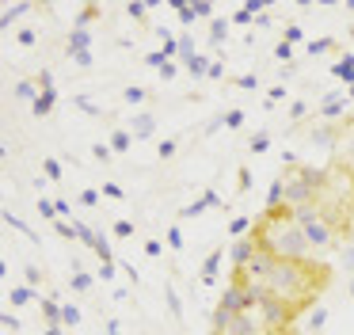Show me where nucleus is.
<instances>
[{"label": "nucleus", "instance_id": "obj_1", "mask_svg": "<svg viewBox=\"0 0 354 335\" xmlns=\"http://www.w3.org/2000/svg\"><path fill=\"white\" fill-rule=\"evenodd\" d=\"M252 240L259 244L263 251H270L274 259H286V263H313V248H308L301 225L293 221L290 210L282 206H267L263 221L252 228Z\"/></svg>", "mask_w": 354, "mask_h": 335}, {"label": "nucleus", "instance_id": "obj_2", "mask_svg": "<svg viewBox=\"0 0 354 335\" xmlns=\"http://www.w3.org/2000/svg\"><path fill=\"white\" fill-rule=\"evenodd\" d=\"M324 282H328V266L324 263H286V259H278L267 278V297H278L293 312H301L316 301Z\"/></svg>", "mask_w": 354, "mask_h": 335}, {"label": "nucleus", "instance_id": "obj_3", "mask_svg": "<svg viewBox=\"0 0 354 335\" xmlns=\"http://www.w3.org/2000/svg\"><path fill=\"white\" fill-rule=\"evenodd\" d=\"M324 190V172L316 168H305V164H286V172L278 175L274 190H270V206H282V210H297V206H308L316 202Z\"/></svg>", "mask_w": 354, "mask_h": 335}, {"label": "nucleus", "instance_id": "obj_4", "mask_svg": "<svg viewBox=\"0 0 354 335\" xmlns=\"http://www.w3.org/2000/svg\"><path fill=\"white\" fill-rule=\"evenodd\" d=\"M290 213H293V221L301 225V233H305V240H308V248H313V255H320V251H331V248H335L339 228H335V221H331L316 202L297 206V210H290Z\"/></svg>", "mask_w": 354, "mask_h": 335}, {"label": "nucleus", "instance_id": "obj_5", "mask_svg": "<svg viewBox=\"0 0 354 335\" xmlns=\"http://www.w3.org/2000/svg\"><path fill=\"white\" fill-rule=\"evenodd\" d=\"M255 316H259V324L267 327V332H286L290 327V320L297 316V312L290 309V305H282L278 297H259V305H255Z\"/></svg>", "mask_w": 354, "mask_h": 335}, {"label": "nucleus", "instance_id": "obj_6", "mask_svg": "<svg viewBox=\"0 0 354 335\" xmlns=\"http://www.w3.org/2000/svg\"><path fill=\"white\" fill-rule=\"evenodd\" d=\"M259 297L263 293H255L252 286H244L240 278H232L229 286H225V293H221V309L232 312V316H236V312H252L255 305H259Z\"/></svg>", "mask_w": 354, "mask_h": 335}, {"label": "nucleus", "instance_id": "obj_7", "mask_svg": "<svg viewBox=\"0 0 354 335\" xmlns=\"http://www.w3.org/2000/svg\"><path fill=\"white\" fill-rule=\"evenodd\" d=\"M255 248H259V244H255L252 236H244V240H236V244H232V263H236V266H244L248 259L255 255Z\"/></svg>", "mask_w": 354, "mask_h": 335}, {"label": "nucleus", "instance_id": "obj_8", "mask_svg": "<svg viewBox=\"0 0 354 335\" xmlns=\"http://www.w3.org/2000/svg\"><path fill=\"white\" fill-rule=\"evenodd\" d=\"M324 320H328V309L324 305H316L313 312H308V324H305V332H313V335H320V327H324Z\"/></svg>", "mask_w": 354, "mask_h": 335}, {"label": "nucleus", "instance_id": "obj_9", "mask_svg": "<svg viewBox=\"0 0 354 335\" xmlns=\"http://www.w3.org/2000/svg\"><path fill=\"white\" fill-rule=\"evenodd\" d=\"M339 164H343L346 172H354V134H351L346 145H339Z\"/></svg>", "mask_w": 354, "mask_h": 335}, {"label": "nucleus", "instance_id": "obj_10", "mask_svg": "<svg viewBox=\"0 0 354 335\" xmlns=\"http://www.w3.org/2000/svg\"><path fill=\"white\" fill-rule=\"evenodd\" d=\"M42 312H46V320H50V327H57V320H65V309H57L54 301H42Z\"/></svg>", "mask_w": 354, "mask_h": 335}, {"label": "nucleus", "instance_id": "obj_11", "mask_svg": "<svg viewBox=\"0 0 354 335\" xmlns=\"http://www.w3.org/2000/svg\"><path fill=\"white\" fill-rule=\"evenodd\" d=\"M133 134H138V137L153 134V114H138V122H133Z\"/></svg>", "mask_w": 354, "mask_h": 335}, {"label": "nucleus", "instance_id": "obj_12", "mask_svg": "<svg viewBox=\"0 0 354 335\" xmlns=\"http://www.w3.org/2000/svg\"><path fill=\"white\" fill-rule=\"evenodd\" d=\"M335 76H343V80L354 84V61H339V65H335Z\"/></svg>", "mask_w": 354, "mask_h": 335}, {"label": "nucleus", "instance_id": "obj_13", "mask_svg": "<svg viewBox=\"0 0 354 335\" xmlns=\"http://www.w3.org/2000/svg\"><path fill=\"white\" fill-rule=\"evenodd\" d=\"M111 145H115L118 152H126V145H130V134H126V129H115V137H111Z\"/></svg>", "mask_w": 354, "mask_h": 335}, {"label": "nucleus", "instance_id": "obj_14", "mask_svg": "<svg viewBox=\"0 0 354 335\" xmlns=\"http://www.w3.org/2000/svg\"><path fill=\"white\" fill-rule=\"evenodd\" d=\"M244 233H248V217H236V221H232V236L244 240Z\"/></svg>", "mask_w": 354, "mask_h": 335}, {"label": "nucleus", "instance_id": "obj_15", "mask_svg": "<svg viewBox=\"0 0 354 335\" xmlns=\"http://www.w3.org/2000/svg\"><path fill=\"white\" fill-rule=\"evenodd\" d=\"M343 111V99H328V103H324V114H339Z\"/></svg>", "mask_w": 354, "mask_h": 335}, {"label": "nucleus", "instance_id": "obj_16", "mask_svg": "<svg viewBox=\"0 0 354 335\" xmlns=\"http://www.w3.org/2000/svg\"><path fill=\"white\" fill-rule=\"evenodd\" d=\"M187 69H191V73H206V61H202V57H191V61H187Z\"/></svg>", "mask_w": 354, "mask_h": 335}, {"label": "nucleus", "instance_id": "obj_17", "mask_svg": "<svg viewBox=\"0 0 354 335\" xmlns=\"http://www.w3.org/2000/svg\"><path fill=\"white\" fill-rule=\"evenodd\" d=\"M263 149H267V134H255L252 137V152H263Z\"/></svg>", "mask_w": 354, "mask_h": 335}, {"label": "nucleus", "instance_id": "obj_18", "mask_svg": "<svg viewBox=\"0 0 354 335\" xmlns=\"http://www.w3.org/2000/svg\"><path fill=\"white\" fill-rule=\"evenodd\" d=\"M46 175H50V179H62V168H57V160H46Z\"/></svg>", "mask_w": 354, "mask_h": 335}, {"label": "nucleus", "instance_id": "obj_19", "mask_svg": "<svg viewBox=\"0 0 354 335\" xmlns=\"http://www.w3.org/2000/svg\"><path fill=\"white\" fill-rule=\"evenodd\" d=\"M126 99H130V103H141V99H145V91H141V88H126Z\"/></svg>", "mask_w": 354, "mask_h": 335}, {"label": "nucleus", "instance_id": "obj_20", "mask_svg": "<svg viewBox=\"0 0 354 335\" xmlns=\"http://www.w3.org/2000/svg\"><path fill=\"white\" fill-rule=\"evenodd\" d=\"M308 50H313V53H324V50H331V38H320V42H313Z\"/></svg>", "mask_w": 354, "mask_h": 335}, {"label": "nucleus", "instance_id": "obj_21", "mask_svg": "<svg viewBox=\"0 0 354 335\" xmlns=\"http://www.w3.org/2000/svg\"><path fill=\"white\" fill-rule=\"evenodd\" d=\"M130 233H133L130 221H118V225H115V236H130Z\"/></svg>", "mask_w": 354, "mask_h": 335}, {"label": "nucleus", "instance_id": "obj_22", "mask_svg": "<svg viewBox=\"0 0 354 335\" xmlns=\"http://www.w3.org/2000/svg\"><path fill=\"white\" fill-rule=\"evenodd\" d=\"M77 320H80L77 309H73V305H65V324H77Z\"/></svg>", "mask_w": 354, "mask_h": 335}, {"label": "nucleus", "instance_id": "obj_23", "mask_svg": "<svg viewBox=\"0 0 354 335\" xmlns=\"http://www.w3.org/2000/svg\"><path fill=\"white\" fill-rule=\"evenodd\" d=\"M73 286H77V289H88L92 282H88V274H77V278H73Z\"/></svg>", "mask_w": 354, "mask_h": 335}, {"label": "nucleus", "instance_id": "obj_24", "mask_svg": "<svg viewBox=\"0 0 354 335\" xmlns=\"http://www.w3.org/2000/svg\"><path fill=\"white\" fill-rule=\"evenodd\" d=\"M225 122H229V126H240V122H244V114H240V111H229V118H225Z\"/></svg>", "mask_w": 354, "mask_h": 335}, {"label": "nucleus", "instance_id": "obj_25", "mask_svg": "<svg viewBox=\"0 0 354 335\" xmlns=\"http://www.w3.org/2000/svg\"><path fill=\"white\" fill-rule=\"evenodd\" d=\"M46 335H62V327H46Z\"/></svg>", "mask_w": 354, "mask_h": 335}, {"label": "nucleus", "instance_id": "obj_26", "mask_svg": "<svg viewBox=\"0 0 354 335\" xmlns=\"http://www.w3.org/2000/svg\"><path fill=\"white\" fill-rule=\"evenodd\" d=\"M270 335H293V332H290V327H286V332H270Z\"/></svg>", "mask_w": 354, "mask_h": 335}, {"label": "nucleus", "instance_id": "obj_27", "mask_svg": "<svg viewBox=\"0 0 354 335\" xmlns=\"http://www.w3.org/2000/svg\"><path fill=\"white\" fill-rule=\"evenodd\" d=\"M351 99H354V84H351Z\"/></svg>", "mask_w": 354, "mask_h": 335}, {"label": "nucleus", "instance_id": "obj_28", "mask_svg": "<svg viewBox=\"0 0 354 335\" xmlns=\"http://www.w3.org/2000/svg\"><path fill=\"white\" fill-rule=\"evenodd\" d=\"M351 293H354V282H351Z\"/></svg>", "mask_w": 354, "mask_h": 335}]
</instances>
